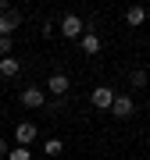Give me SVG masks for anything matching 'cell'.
I'll use <instances>...</instances> for the list:
<instances>
[{"label": "cell", "instance_id": "8fae6325", "mask_svg": "<svg viewBox=\"0 0 150 160\" xmlns=\"http://www.w3.org/2000/svg\"><path fill=\"white\" fill-rule=\"evenodd\" d=\"M43 149H46V157H61L64 153V142H61V139H46Z\"/></svg>", "mask_w": 150, "mask_h": 160}, {"label": "cell", "instance_id": "2e32d148", "mask_svg": "<svg viewBox=\"0 0 150 160\" xmlns=\"http://www.w3.org/2000/svg\"><path fill=\"white\" fill-rule=\"evenodd\" d=\"M11 153V142H4V139H0V157H7Z\"/></svg>", "mask_w": 150, "mask_h": 160}, {"label": "cell", "instance_id": "277c9868", "mask_svg": "<svg viewBox=\"0 0 150 160\" xmlns=\"http://www.w3.org/2000/svg\"><path fill=\"white\" fill-rule=\"evenodd\" d=\"M68 89H72V78L64 71H54L50 78H46V92H50V96L61 100V96H68Z\"/></svg>", "mask_w": 150, "mask_h": 160}, {"label": "cell", "instance_id": "6da1fadb", "mask_svg": "<svg viewBox=\"0 0 150 160\" xmlns=\"http://www.w3.org/2000/svg\"><path fill=\"white\" fill-rule=\"evenodd\" d=\"M82 32H86V22L79 14H64L57 25V36H64V39H82Z\"/></svg>", "mask_w": 150, "mask_h": 160}, {"label": "cell", "instance_id": "ba28073f", "mask_svg": "<svg viewBox=\"0 0 150 160\" xmlns=\"http://www.w3.org/2000/svg\"><path fill=\"white\" fill-rule=\"evenodd\" d=\"M79 46H82V53H89V57H93V53H100V36L93 32V29H86V32H82V39H79Z\"/></svg>", "mask_w": 150, "mask_h": 160}, {"label": "cell", "instance_id": "7c38bea8", "mask_svg": "<svg viewBox=\"0 0 150 160\" xmlns=\"http://www.w3.org/2000/svg\"><path fill=\"white\" fill-rule=\"evenodd\" d=\"M7 160H32V153L25 146H11V153H7Z\"/></svg>", "mask_w": 150, "mask_h": 160}, {"label": "cell", "instance_id": "52a82bcc", "mask_svg": "<svg viewBox=\"0 0 150 160\" xmlns=\"http://www.w3.org/2000/svg\"><path fill=\"white\" fill-rule=\"evenodd\" d=\"M18 25H22V14H18L14 7H11L7 14H0V36H14Z\"/></svg>", "mask_w": 150, "mask_h": 160}, {"label": "cell", "instance_id": "8992f818", "mask_svg": "<svg viewBox=\"0 0 150 160\" xmlns=\"http://www.w3.org/2000/svg\"><path fill=\"white\" fill-rule=\"evenodd\" d=\"M36 135H40V132H36L32 121H18V125H14V142H18V146H25V149H29V142H32Z\"/></svg>", "mask_w": 150, "mask_h": 160}, {"label": "cell", "instance_id": "7a4b0ae2", "mask_svg": "<svg viewBox=\"0 0 150 160\" xmlns=\"http://www.w3.org/2000/svg\"><path fill=\"white\" fill-rule=\"evenodd\" d=\"M115 96H118V92L111 89V86H97V89L89 92V103H93L97 110H104V114H111V103H115Z\"/></svg>", "mask_w": 150, "mask_h": 160}, {"label": "cell", "instance_id": "4fadbf2b", "mask_svg": "<svg viewBox=\"0 0 150 160\" xmlns=\"http://www.w3.org/2000/svg\"><path fill=\"white\" fill-rule=\"evenodd\" d=\"M129 82H132V89H143V86H147V71H139V68H136L132 75H129Z\"/></svg>", "mask_w": 150, "mask_h": 160}, {"label": "cell", "instance_id": "e0dca14e", "mask_svg": "<svg viewBox=\"0 0 150 160\" xmlns=\"http://www.w3.org/2000/svg\"><path fill=\"white\" fill-rule=\"evenodd\" d=\"M11 11V4H7V0H0V14H7Z\"/></svg>", "mask_w": 150, "mask_h": 160}, {"label": "cell", "instance_id": "9a60e30c", "mask_svg": "<svg viewBox=\"0 0 150 160\" xmlns=\"http://www.w3.org/2000/svg\"><path fill=\"white\" fill-rule=\"evenodd\" d=\"M40 32H43V39H54V36H57V25H54V22H50V18H46V22H43V29H40Z\"/></svg>", "mask_w": 150, "mask_h": 160}, {"label": "cell", "instance_id": "3957f363", "mask_svg": "<svg viewBox=\"0 0 150 160\" xmlns=\"http://www.w3.org/2000/svg\"><path fill=\"white\" fill-rule=\"evenodd\" d=\"M22 107H29V110L46 107V89H40V86H25V89H22Z\"/></svg>", "mask_w": 150, "mask_h": 160}, {"label": "cell", "instance_id": "5b68a950", "mask_svg": "<svg viewBox=\"0 0 150 160\" xmlns=\"http://www.w3.org/2000/svg\"><path fill=\"white\" fill-rule=\"evenodd\" d=\"M111 114H115L118 121L132 118V114H136V103H132V96H125V92H118V96H115V103H111Z\"/></svg>", "mask_w": 150, "mask_h": 160}, {"label": "cell", "instance_id": "9c48e42d", "mask_svg": "<svg viewBox=\"0 0 150 160\" xmlns=\"http://www.w3.org/2000/svg\"><path fill=\"white\" fill-rule=\"evenodd\" d=\"M147 22V11H143V7H129V11H125V25H129V29H139V25H143Z\"/></svg>", "mask_w": 150, "mask_h": 160}, {"label": "cell", "instance_id": "5bb4252c", "mask_svg": "<svg viewBox=\"0 0 150 160\" xmlns=\"http://www.w3.org/2000/svg\"><path fill=\"white\" fill-rule=\"evenodd\" d=\"M11 50H14V39H11V36H0V53L11 57Z\"/></svg>", "mask_w": 150, "mask_h": 160}, {"label": "cell", "instance_id": "30bf717a", "mask_svg": "<svg viewBox=\"0 0 150 160\" xmlns=\"http://www.w3.org/2000/svg\"><path fill=\"white\" fill-rule=\"evenodd\" d=\"M18 71H22V61L18 57H0V75L4 78H14Z\"/></svg>", "mask_w": 150, "mask_h": 160}]
</instances>
